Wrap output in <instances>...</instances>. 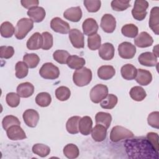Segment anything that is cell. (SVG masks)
Returning a JSON list of instances; mask_svg holds the SVG:
<instances>
[{
    "instance_id": "6da1fadb",
    "label": "cell",
    "mask_w": 159,
    "mask_h": 159,
    "mask_svg": "<svg viewBox=\"0 0 159 159\" xmlns=\"http://www.w3.org/2000/svg\"><path fill=\"white\" fill-rule=\"evenodd\" d=\"M125 147L128 157L131 158H157L158 152H156L148 140L145 138L127 139Z\"/></svg>"
},
{
    "instance_id": "7a4b0ae2",
    "label": "cell",
    "mask_w": 159,
    "mask_h": 159,
    "mask_svg": "<svg viewBox=\"0 0 159 159\" xmlns=\"http://www.w3.org/2000/svg\"><path fill=\"white\" fill-rule=\"evenodd\" d=\"M92 80L91 70L86 67H83L76 70L73 75L74 83L80 87L84 86L89 84Z\"/></svg>"
},
{
    "instance_id": "3957f363",
    "label": "cell",
    "mask_w": 159,
    "mask_h": 159,
    "mask_svg": "<svg viewBox=\"0 0 159 159\" xmlns=\"http://www.w3.org/2000/svg\"><path fill=\"white\" fill-rule=\"evenodd\" d=\"M34 21L29 18H22L18 20L15 27V37L22 40L33 29Z\"/></svg>"
},
{
    "instance_id": "277c9868",
    "label": "cell",
    "mask_w": 159,
    "mask_h": 159,
    "mask_svg": "<svg viewBox=\"0 0 159 159\" xmlns=\"http://www.w3.org/2000/svg\"><path fill=\"white\" fill-rule=\"evenodd\" d=\"M133 132L129 129L120 126L116 125L112 127L110 133V140L112 142H117L122 140H127L134 137Z\"/></svg>"
},
{
    "instance_id": "5b68a950",
    "label": "cell",
    "mask_w": 159,
    "mask_h": 159,
    "mask_svg": "<svg viewBox=\"0 0 159 159\" xmlns=\"http://www.w3.org/2000/svg\"><path fill=\"white\" fill-rule=\"evenodd\" d=\"M40 75L47 80H55L59 77L60 70L52 63H44L39 70Z\"/></svg>"
},
{
    "instance_id": "8992f818",
    "label": "cell",
    "mask_w": 159,
    "mask_h": 159,
    "mask_svg": "<svg viewBox=\"0 0 159 159\" xmlns=\"http://www.w3.org/2000/svg\"><path fill=\"white\" fill-rule=\"evenodd\" d=\"M148 2L145 0H136L132 10V17L137 20H143L147 14Z\"/></svg>"
},
{
    "instance_id": "52a82bcc",
    "label": "cell",
    "mask_w": 159,
    "mask_h": 159,
    "mask_svg": "<svg viewBox=\"0 0 159 159\" xmlns=\"http://www.w3.org/2000/svg\"><path fill=\"white\" fill-rule=\"evenodd\" d=\"M108 94V88L102 84L94 86L90 91V99L94 103H99Z\"/></svg>"
},
{
    "instance_id": "ba28073f",
    "label": "cell",
    "mask_w": 159,
    "mask_h": 159,
    "mask_svg": "<svg viewBox=\"0 0 159 159\" xmlns=\"http://www.w3.org/2000/svg\"><path fill=\"white\" fill-rule=\"evenodd\" d=\"M119 56L124 59H131L136 53V47L132 43L124 42L118 47Z\"/></svg>"
},
{
    "instance_id": "9c48e42d",
    "label": "cell",
    "mask_w": 159,
    "mask_h": 159,
    "mask_svg": "<svg viewBox=\"0 0 159 159\" xmlns=\"http://www.w3.org/2000/svg\"><path fill=\"white\" fill-rule=\"evenodd\" d=\"M50 27L54 32L62 34H66L69 33L70 30L69 24L58 17L52 19L50 22Z\"/></svg>"
},
{
    "instance_id": "30bf717a",
    "label": "cell",
    "mask_w": 159,
    "mask_h": 159,
    "mask_svg": "<svg viewBox=\"0 0 159 159\" xmlns=\"http://www.w3.org/2000/svg\"><path fill=\"white\" fill-rule=\"evenodd\" d=\"M69 39L72 45L76 48H83L84 46V35L77 29H71L69 32Z\"/></svg>"
},
{
    "instance_id": "8fae6325",
    "label": "cell",
    "mask_w": 159,
    "mask_h": 159,
    "mask_svg": "<svg viewBox=\"0 0 159 159\" xmlns=\"http://www.w3.org/2000/svg\"><path fill=\"white\" fill-rule=\"evenodd\" d=\"M101 27L106 33H112L116 27L115 17L110 14H105L101 18Z\"/></svg>"
},
{
    "instance_id": "7c38bea8",
    "label": "cell",
    "mask_w": 159,
    "mask_h": 159,
    "mask_svg": "<svg viewBox=\"0 0 159 159\" xmlns=\"http://www.w3.org/2000/svg\"><path fill=\"white\" fill-rule=\"evenodd\" d=\"M22 117L25 124L30 127H35L39 120L38 112L32 109H29L25 111Z\"/></svg>"
},
{
    "instance_id": "4fadbf2b",
    "label": "cell",
    "mask_w": 159,
    "mask_h": 159,
    "mask_svg": "<svg viewBox=\"0 0 159 159\" xmlns=\"http://www.w3.org/2000/svg\"><path fill=\"white\" fill-rule=\"evenodd\" d=\"M134 43L138 47L146 48L153 44V39L147 32H142L134 39Z\"/></svg>"
},
{
    "instance_id": "5bb4252c",
    "label": "cell",
    "mask_w": 159,
    "mask_h": 159,
    "mask_svg": "<svg viewBox=\"0 0 159 159\" xmlns=\"http://www.w3.org/2000/svg\"><path fill=\"white\" fill-rule=\"evenodd\" d=\"M7 137L12 140L25 139L27 137L25 132L19 125H14L6 130Z\"/></svg>"
},
{
    "instance_id": "9a60e30c",
    "label": "cell",
    "mask_w": 159,
    "mask_h": 159,
    "mask_svg": "<svg viewBox=\"0 0 159 159\" xmlns=\"http://www.w3.org/2000/svg\"><path fill=\"white\" fill-rule=\"evenodd\" d=\"M114 47L111 43H104L99 48L98 53L99 57L104 60H111L114 56Z\"/></svg>"
},
{
    "instance_id": "2e32d148",
    "label": "cell",
    "mask_w": 159,
    "mask_h": 159,
    "mask_svg": "<svg viewBox=\"0 0 159 159\" xmlns=\"http://www.w3.org/2000/svg\"><path fill=\"white\" fill-rule=\"evenodd\" d=\"M157 57L152 52H146L141 53L138 58L140 65L145 66H155L157 63Z\"/></svg>"
},
{
    "instance_id": "e0dca14e",
    "label": "cell",
    "mask_w": 159,
    "mask_h": 159,
    "mask_svg": "<svg viewBox=\"0 0 159 159\" xmlns=\"http://www.w3.org/2000/svg\"><path fill=\"white\" fill-rule=\"evenodd\" d=\"M148 25L151 30L156 34H159V7H153L150 11Z\"/></svg>"
},
{
    "instance_id": "ac0fdd59",
    "label": "cell",
    "mask_w": 159,
    "mask_h": 159,
    "mask_svg": "<svg viewBox=\"0 0 159 159\" xmlns=\"http://www.w3.org/2000/svg\"><path fill=\"white\" fill-rule=\"evenodd\" d=\"M64 17L71 22H77L82 17V11L80 6L71 7L67 9L63 13Z\"/></svg>"
},
{
    "instance_id": "d6986e66",
    "label": "cell",
    "mask_w": 159,
    "mask_h": 159,
    "mask_svg": "<svg viewBox=\"0 0 159 159\" xmlns=\"http://www.w3.org/2000/svg\"><path fill=\"white\" fill-rule=\"evenodd\" d=\"M26 45L28 49L35 50L42 48L43 45V38L42 34L39 32H35L28 39Z\"/></svg>"
},
{
    "instance_id": "ffe728a7",
    "label": "cell",
    "mask_w": 159,
    "mask_h": 159,
    "mask_svg": "<svg viewBox=\"0 0 159 159\" xmlns=\"http://www.w3.org/2000/svg\"><path fill=\"white\" fill-rule=\"evenodd\" d=\"M82 28L84 34L89 36L97 34L99 27L96 20L93 18H88L83 22Z\"/></svg>"
},
{
    "instance_id": "44dd1931",
    "label": "cell",
    "mask_w": 159,
    "mask_h": 159,
    "mask_svg": "<svg viewBox=\"0 0 159 159\" xmlns=\"http://www.w3.org/2000/svg\"><path fill=\"white\" fill-rule=\"evenodd\" d=\"M27 15L35 22H42L46 15L45 9L42 7L36 6L32 8H30L27 11Z\"/></svg>"
},
{
    "instance_id": "7402d4cb",
    "label": "cell",
    "mask_w": 159,
    "mask_h": 159,
    "mask_svg": "<svg viewBox=\"0 0 159 159\" xmlns=\"http://www.w3.org/2000/svg\"><path fill=\"white\" fill-rule=\"evenodd\" d=\"M135 79L139 84L142 86H147L152 82V75L148 70L138 69Z\"/></svg>"
},
{
    "instance_id": "603a6c76",
    "label": "cell",
    "mask_w": 159,
    "mask_h": 159,
    "mask_svg": "<svg viewBox=\"0 0 159 159\" xmlns=\"http://www.w3.org/2000/svg\"><path fill=\"white\" fill-rule=\"evenodd\" d=\"M107 128L101 124H96L91 130V136L96 142H102L106 138Z\"/></svg>"
},
{
    "instance_id": "cb8c5ba5",
    "label": "cell",
    "mask_w": 159,
    "mask_h": 159,
    "mask_svg": "<svg viewBox=\"0 0 159 159\" xmlns=\"http://www.w3.org/2000/svg\"><path fill=\"white\" fill-rule=\"evenodd\" d=\"M17 93L21 98H29L31 96L34 92V85L29 82L20 83L17 87Z\"/></svg>"
},
{
    "instance_id": "d4e9b609",
    "label": "cell",
    "mask_w": 159,
    "mask_h": 159,
    "mask_svg": "<svg viewBox=\"0 0 159 159\" xmlns=\"http://www.w3.org/2000/svg\"><path fill=\"white\" fill-rule=\"evenodd\" d=\"M93 120L89 116H84L79 122V132L83 135H88L92 130Z\"/></svg>"
},
{
    "instance_id": "484cf974",
    "label": "cell",
    "mask_w": 159,
    "mask_h": 159,
    "mask_svg": "<svg viewBox=\"0 0 159 159\" xmlns=\"http://www.w3.org/2000/svg\"><path fill=\"white\" fill-rule=\"evenodd\" d=\"M116 74V70L112 66L103 65L98 70V77L103 80H108L111 79Z\"/></svg>"
},
{
    "instance_id": "4316f807",
    "label": "cell",
    "mask_w": 159,
    "mask_h": 159,
    "mask_svg": "<svg viewBox=\"0 0 159 159\" xmlns=\"http://www.w3.org/2000/svg\"><path fill=\"white\" fill-rule=\"evenodd\" d=\"M137 70L132 64H125L122 66L120 73L122 78L126 80H132L135 78Z\"/></svg>"
},
{
    "instance_id": "83f0119b",
    "label": "cell",
    "mask_w": 159,
    "mask_h": 159,
    "mask_svg": "<svg viewBox=\"0 0 159 159\" xmlns=\"http://www.w3.org/2000/svg\"><path fill=\"white\" fill-rule=\"evenodd\" d=\"M80 119V116H73L68 119L66 124V129L68 133L76 134L79 132V122Z\"/></svg>"
},
{
    "instance_id": "f1b7e54d",
    "label": "cell",
    "mask_w": 159,
    "mask_h": 159,
    "mask_svg": "<svg viewBox=\"0 0 159 159\" xmlns=\"http://www.w3.org/2000/svg\"><path fill=\"white\" fill-rule=\"evenodd\" d=\"M85 60L77 55H70L68 58L66 64L71 69L79 70L85 65Z\"/></svg>"
},
{
    "instance_id": "f546056e",
    "label": "cell",
    "mask_w": 159,
    "mask_h": 159,
    "mask_svg": "<svg viewBox=\"0 0 159 159\" xmlns=\"http://www.w3.org/2000/svg\"><path fill=\"white\" fill-rule=\"evenodd\" d=\"M129 94L130 98L135 101H142L147 96V93L145 89L139 86H134L131 88Z\"/></svg>"
},
{
    "instance_id": "4dcf8cb0",
    "label": "cell",
    "mask_w": 159,
    "mask_h": 159,
    "mask_svg": "<svg viewBox=\"0 0 159 159\" xmlns=\"http://www.w3.org/2000/svg\"><path fill=\"white\" fill-rule=\"evenodd\" d=\"M95 120L96 124H101L108 129L112 121V116L109 113L99 112L96 114Z\"/></svg>"
},
{
    "instance_id": "1f68e13d",
    "label": "cell",
    "mask_w": 159,
    "mask_h": 159,
    "mask_svg": "<svg viewBox=\"0 0 159 159\" xmlns=\"http://www.w3.org/2000/svg\"><path fill=\"white\" fill-rule=\"evenodd\" d=\"M117 101L118 99L116 95L109 94L100 102V106L103 109H112L116 106Z\"/></svg>"
},
{
    "instance_id": "d6a6232c",
    "label": "cell",
    "mask_w": 159,
    "mask_h": 159,
    "mask_svg": "<svg viewBox=\"0 0 159 159\" xmlns=\"http://www.w3.org/2000/svg\"><path fill=\"white\" fill-rule=\"evenodd\" d=\"M52 102V97L50 94L46 92L39 93L35 97V102L40 107H47Z\"/></svg>"
},
{
    "instance_id": "836d02e7",
    "label": "cell",
    "mask_w": 159,
    "mask_h": 159,
    "mask_svg": "<svg viewBox=\"0 0 159 159\" xmlns=\"http://www.w3.org/2000/svg\"><path fill=\"white\" fill-rule=\"evenodd\" d=\"M63 154L68 158H76L79 156L80 151L78 147L73 143L67 144L63 148Z\"/></svg>"
},
{
    "instance_id": "e575fe53",
    "label": "cell",
    "mask_w": 159,
    "mask_h": 159,
    "mask_svg": "<svg viewBox=\"0 0 159 159\" xmlns=\"http://www.w3.org/2000/svg\"><path fill=\"white\" fill-rule=\"evenodd\" d=\"M122 34L129 38H135L137 37L139 33L138 27L133 24H128L124 25L121 29Z\"/></svg>"
},
{
    "instance_id": "d590c367",
    "label": "cell",
    "mask_w": 159,
    "mask_h": 159,
    "mask_svg": "<svg viewBox=\"0 0 159 159\" xmlns=\"http://www.w3.org/2000/svg\"><path fill=\"white\" fill-rule=\"evenodd\" d=\"M1 35L4 38H10L15 33L14 25L9 22L6 21L2 23L0 28Z\"/></svg>"
},
{
    "instance_id": "8d00e7d4",
    "label": "cell",
    "mask_w": 159,
    "mask_h": 159,
    "mask_svg": "<svg viewBox=\"0 0 159 159\" xmlns=\"http://www.w3.org/2000/svg\"><path fill=\"white\" fill-rule=\"evenodd\" d=\"M23 61L27 64L29 68H34L39 65L40 58L35 53H26L23 57Z\"/></svg>"
},
{
    "instance_id": "74e56055",
    "label": "cell",
    "mask_w": 159,
    "mask_h": 159,
    "mask_svg": "<svg viewBox=\"0 0 159 159\" xmlns=\"http://www.w3.org/2000/svg\"><path fill=\"white\" fill-rule=\"evenodd\" d=\"M101 45V38L98 34L89 35L88 37V47L91 50H96Z\"/></svg>"
},
{
    "instance_id": "f35d334b",
    "label": "cell",
    "mask_w": 159,
    "mask_h": 159,
    "mask_svg": "<svg viewBox=\"0 0 159 159\" xmlns=\"http://www.w3.org/2000/svg\"><path fill=\"white\" fill-rule=\"evenodd\" d=\"M32 152L34 153L41 157H45L50 154V148L48 146L42 143H36L32 147Z\"/></svg>"
},
{
    "instance_id": "ab89813d",
    "label": "cell",
    "mask_w": 159,
    "mask_h": 159,
    "mask_svg": "<svg viewBox=\"0 0 159 159\" xmlns=\"http://www.w3.org/2000/svg\"><path fill=\"white\" fill-rule=\"evenodd\" d=\"M16 76L22 79L27 76L29 72V67L24 61H18L16 64Z\"/></svg>"
},
{
    "instance_id": "60d3db41",
    "label": "cell",
    "mask_w": 159,
    "mask_h": 159,
    "mask_svg": "<svg viewBox=\"0 0 159 159\" xmlns=\"http://www.w3.org/2000/svg\"><path fill=\"white\" fill-rule=\"evenodd\" d=\"M70 95L71 91L70 89L66 86H60L55 90V96L59 101H66L70 98Z\"/></svg>"
},
{
    "instance_id": "b9f144b4",
    "label": "cell",
    "mask_w": 159,
    "mask_h": 159,
    "mask_svg": "<svg viewBox=\"0 0 159 159\" xmlns=\"http://www.w3.org/2000/svg\"><path fill=\"white\" fill-rule=\"evenodd\" d=\"M130 0H114L111 1L112 9L116 11H123L130 6Z\"/></svg>"
},
{
    "instance_id": "7bdbcfd3",
    "label": "cell",
    "mask_w": 159,
    "mask_h": 159,
    "mask_svg": "<svg viewBox=\"0 0 159 159\" xmlns=\"http://www.w3.org/2000/svg\"><path fill=\"white\" fill-rule=\"evenodd\" d=\"M14 125H20V122L17 117L12 115H8L3 118L2 125L4 130H6L8 128Z\"/></svg>"
},
{
    "instance_id": "ee69618b",
    "label": "cell",
    "mask_w": 159,
    "mask_h": 159,
    "mask_svg": "<svg viewBox=\"0 0 159 159\" xmlns=\"http://www.w3.org/2000/svg\"><path fill=\"white\" fill-rule=\"evenodd\" d=\"M70 53L63 50H57L53 53L54 60L60 64H65L70 57Z\"/></svg>"
},
{
    "instance_id": "f6af8a7d",
    "label": "cell",
    "mask_w": 159,
    "mask_h": 159,
    "mask_svg": "<svg viewBox=\"0 0 159 159\" xmlns=\"http://www.w3.org/2000/svg\"><path fill=\"white\" fill-rule=\"evenodd\" d=\"M83 3L87 11L89 12H98L101 6V1L98 0H84L83 1Z\"/></svg>"
},
{
    "instance_id": "bcb514c9",
    "label": "cell",
    "mask_w": 159,
    "mask_h": 159,
    "mask_svg": "<svg viewBox=\"0 0 159 159\" xmlns=\"http://www.w3.org/2000/svg\"><path fill=\"white\" fill-rule=\"evenodd\" d=\"M6 101L7 105L11 107H16L20 104V96L15 93H9L6 97Z\"/></svg>"
},
{
    "instance_id": "7dc6e473",
    "label": "cell",
    "mask_w": 159,
    "mask_h": 159,
    "mask_svg": "<svg viewBox=\"0 0 159 159\" xmlns=\"http://www.w3.org/2000/svg\"><path fill=\"white\" fill-rule=\"evenodd\" d=\"M42 35L43 38V45L42 48L44 50L50 49L53 46L52 35L48 32H44L42 34Z\"/></svg>"
},
{
    "instance_id": "c3c4849f",
    "label": "cell",
    "mask_w": 159,
    "mask_h": 159,
    "mask_svg": "<svg viewBox=\"0 0 159 159\" xmlns=\"http://www.w3.org/2000/svg\"><path fill=\"white\" fill-rule=\"evenodd\" d=\"M147 122L149 125L152 127L158 129L159 128V112L154 111L151 112L147 118Z\"/></svg>"
},
{
    "instance_id": "681fc988",
    "label": "cell",
    "mask_w": 159,
    "mask_h": 159,
    "mask_svg": "<svg viewBox=\"0 0 159 159\" xmlns=\"http://www.w3.org/2000/svg\"><path fill=\"white\" fill-rule=\"evenodd\" d=\"M14 53V49L11 46H1L0 47V57L1 58L9 59Z\"/></svg>"
},
{
    "instance_id": "f907efd6",
    "label": "cell",
    "mask_w": 159,
    "mask_h": 159,
    "mask_svg": "<svg viewBox=\"0 0 159 159\" xmlns=\"http://www.w3.org/2000/svg\"><path fill=\"white\" fill-rule=\"evenodd\" d=\"M146 138L155 150L158 152V135L157 133L148 132L147 134Z\"/></svg>"
},
{
    "instance_id": "816d5d0a",
    "label": "cell",
    "mask_w": 159,
    "mask_h": 159,
    "mask_svg": "<svg viewBox=\"0 0 159 159\" xmlns=\"http://www.w3.org/2000/svg\"><path fill=\"white\" fill-rule=\"evenodd\" d=\"M20 3L24 7L30 9V8L38 6L39 1L38 0H22Z\"/></svg>"
}]
</instances>
